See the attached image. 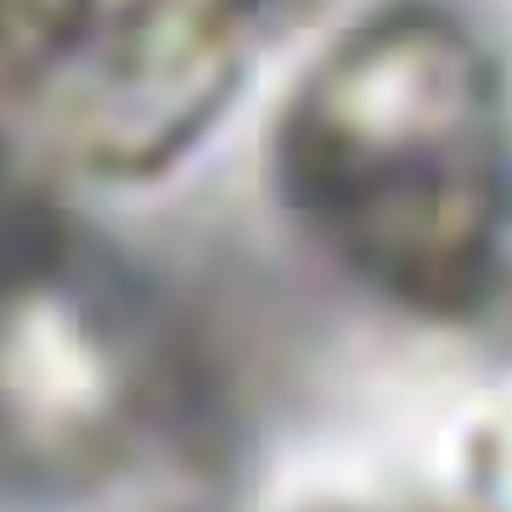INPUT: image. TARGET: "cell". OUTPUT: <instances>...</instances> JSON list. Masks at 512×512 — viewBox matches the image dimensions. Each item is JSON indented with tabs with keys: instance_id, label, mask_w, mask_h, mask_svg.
<instances>
[{
	"instance_id": "6da1fadb",
	"label": "cell",
	"mask_w": 512,
	"mask_h": 512,
	"mask_svg": "<svg viewBox=\"0 0 512 512\" xmlns=\"http://www.w3.org/2000/svg\"><path fill=\"white\" fill-rule=\"evenodd\" d=\"M276 197L400 316L462 327L512 276V79L451 0H383L299 74Z\"/></svg>"
},
{
	"instance_id": "7a4b0ae2",
	"label": "cell",
	"mask_w": 512,
	"mask_h": 512,
	"mask_svg": "<svg viewBox=\"0 0 512 512\" xmlns=\"http://www.w3.org/2000/svg\"><path fill=\"white\" fill-rule=\"evenodd\" d=\"M186 355L130 265L68 226L0 276V479L91 496L186 417Z\"/></svg>"
},
{
	"instance_id": "3957f363",
	"label": "cell",
	"mask_w": 512,
	"mask_h": 512,
	"mask_svg": "<svg viewBox=\"0 0 512 512\" xmlns=\"http://www.w3.org/2000/svg\"><path fill=\"white\" fill-rule=\"evenodd\" d=\"M276 0H0V79L102 175L141 181L214 130Z\"/></svg>"
},
{
	"instance_id": "277c9868",
	"label": "cell",
	"mask_w": 512,
	"mask_h": 512,
	"mask_svg": "<svg viewBox=\"0 0 512 512\" xmlns=\"http://www.w3.org/2000/svg\"><path fill=\"white\" fill-rule=\"evenodd\" d=\"M62 226H68V214L23 175V164L12 152L0 147V276L29 265Z\"/></svg>"
}]
</instances>
